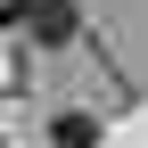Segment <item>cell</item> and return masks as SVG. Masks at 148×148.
Segmentation results:
<instances>
[{"label":"cell","instance_id":"1","mask_svg":"<svg viewBox=\"0 0 148 148\" xmlns=\"http://www.w3.org/2000/svg\"><path fill=\"white\" fill-rule=\"evenodd\" d=\"M16 25H33V41H74V0H25Z\"/></svg>","mask_w":148,"mask_h":148},{"label":"cell","instance_id":"2","mask_svg":"<svg viewBox=\"0 0 148 148\" xmlns=\"http://www.w3.org/2000/svg\"><path fill=\"white\" fill-rule=\"evenodd\" d=\"M90 140H99L90 115H58V148H90Z\"/></svg>","mask_w":148,"mask_h":148}]
</instances>
